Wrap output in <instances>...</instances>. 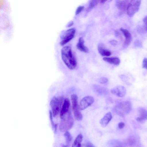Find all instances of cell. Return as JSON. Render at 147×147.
I'll return each mask as SVG.
<instances>
[{
  "label": "cell",
  "instance_id": "cell-1",
  "mask_svg": "<svg viewBox=\"0 0 147 147\" xmlns=\"http://www.w3.org/2000/svg\"><path fill=\"white\" fill-rule=\"evenodd\" d=\"M61 56L63 61L69 69L73 70L76 68V61L70 47L66 46L62 48Z\"/></svg>",
  "mask_w": 147,
  "mask_h": 147
},
{
  "label": "cell",
  "instance_id": "cell-2",
  "mask_svg": "<svg viewBox=\"0 0 147 147\" xmlns=\"http://www.w3.org/2000/svg\"><path fill=\"white\" fill-rule=\"evenodd\" d=\"M62 119L59 127L61 131H67L73 127L74 121L70 111Z\"/></svg>",
  "mask_w": 147,
  "mask_h": 147
},
{
  "label": "cell",
  "instance_id": "cell-3",
  "mask_svg": "<svg viewBox=\"0 0 147 147\" xmlns=\"http://www.w3.org/2000/svg\"><path fill=\"white\" fill-rule=\"evenodd\" d=\"M71 99L75 118L78 121H80L82 119V116L78 104V96L76 94H73L71 95Z\"/></svg>",
  "mask_w": 147,
  "mask_h": 147
},
{
  "label": "cell",
  "instance_id": "cell-4",
  "mask_svg": "<svg viewBox=\"0 0 147 147\" xmlns=\"http://www.w3.org/2000/svg\"><path fill=\"white\" fill-rule=\"evenodd\" d=\"M63 99L61 97L53 98L51 102L53 115L55 117L59 113L63 104Z\"/></svg>",
  "mask_w": 147,
  "mask_h": 147
},
{
  "label": "cell",
  "instance_id": "cell-5",
  "mask_svg": "<svg viewBox=\"0 0 147 147\" xmlns=\"http://www.w3.org/2000/svg\"><path fill=\"white\" fill-rule=\"evenodd\" d=\"M141 2L140 0L129 1L126 11L127 13L129 16L132 17L138 11Z\"/></svg>",
  "mask_w": 147,
  "mask_h": 147
},
{
  "label": "cell",
  "instance_id": "cell-6",
  "mask_svg": "<svg viewBox=\"0 0 147 147\" xmlns=\"http://www.w3.org/2000/svg\"><path fill=\"white\" fill-rule=\"evenodd\" d=\"M131 105L128 101L121 102L117 105L116 110L117 113L120 115L123 116L128 113L131 109Z\"/></svg>",
  "mask_w": 147,
  "mask_h": 147
},
{
  "label": "cell",
  "instance_id": "cell-7",
  "mask_svg": "<svg viewBox=\"0 0 147 147\" xmlns=\"http://www.w3.org/2000/svg\"><path fill=\"white\" fill-rule=\"evenodd\" d=\"M76 32L74 28L69 29L65 32L61 37V45L63 46L71 40L74 37Z\"/></svg>",
  "mask_w": 147,
  "mask_h": 147
},
{
  "label": "cell",
  "instance_id": "cell-8",
  "mask_svg": "<svg viewBox=\"0 0 147 147\" xmlns=\"http://www.w3.org/2000/svg\"><path fill=\"white\" fill-rule=\"evenodd\" d=\"M94 102V99L90 96L84 97L80 101L79 107L80 110H83L90 106Z\"/></svg>",
  "mask_w": 147,
  "mask_h": 147
},
{
  "label": "cell",
  "instance_id": "cell-9",
  "mask_svg": "<svg viewBox=\"0 0 147 147\" xmlns=\"http://www.w3.org/2000/svg\"><path fill=\"white\" fill-rule=\"evenodd\" d=\"M111 92L113 95L119 97H122L126 94V90L123 86H118L112 88Z\"/></svg>",
  "mask_w": 147,
  "mask_h": 147
},
{
  "label": "cell",
  "instance_id": "cell-10",
  "mask_svg": "<svg viewBox=\"0 0 147 147\" xmlns=\"http://www.w3.org/2000/svg\"><path fill=\"white\" fill-rule=\"evenodd\" d=\"M70 103L69 100L66 98L64 100L62 105L61 109L60 111V117L61 119H63L70 111L69 108Z\"/></svg>",
  "mask_w": 147,
  "mask_h": 147
},
{
  "label": "cell",
  "instance_id": "cell-11",
  "mask_svg": "<svg viewBox=\"0 0 147 147\" xmlns=\"http://www.w3.org/2000/svg\"><path fill=\"white\" fill-rule=\"evenodd\" d=\"M125 38V40L123 44L124 47H127L130 44L132 40V36L130 32L126 29L122 28L120 29Z\"/></svg>",
  "mask_w": 147,
  "mask_h": 147
},
{
  "label": "cell",
  "instance_id": "cell-12",
  "mask_svg": "<svg viewBox=\"0 0 147 147\" xmlns=\"http://www.w3.org/2000/svg\"><path fill=\"white\" fill-rule=\"evenodd\" d=\"M139 115L136 118L138 122L142 123L147 120V110L143 107H140L138 109Z\"/></svg>",
  "mask_w": 147,
  "mask_h": 147
},
{
  "label": "cell",
  "instance_id": "cell-13",
  "mask_svg": "<svg viewBox=\"0 0 147 147\" xmlns=\"http://www.w3.org/2000/svg\"><path fill=\"white\" fill-rule=\"evenodd\" d=\"M129 0H118L116 1V5L121 13L126 12Z\"/></svg>",
  "mask_w": 147,
  "mask_h": 147
},
{
  "label": "cell",
  "instance_id": "cell-14",
  "mask_svg": "<svg viewBox=\"0 0 147 147\" xmlns=\"http://www.w3.org/2000/svg\"><path fill=\"white\" fill-rule=\"evenodd\" d=\"M112 115L111 112H109L104 115L100 120V123L102 127H106L112 119Z\"/></svg>",
  "mask_w": 147,
  "mask_h": 147
},
{
  "label": "cell",
  "instance_id": "cell-15",
  "mask_svg": "<svg viewBox=\"0 0 147 147\" xmlns=\"http://www.w3.org/2000/svg\"><path fill=\"white\" fill-rule=\"evenodd\" d=\"M84 41L83 38L80 37L77 44L76 47L79 50L84 52L87 53L89 51V49L87 47L84 45Z\"/></svg>",
  "mask_w": 147,
  "mask_h": 147
},
{
  "label": "cell",
  "instance_id": "cell-16",
  "mask_svg": "<svg viewBox=\"0 0 147 147\" xmlns=\"http://www.w3.org/2000/svg\"><path fill=\"white\" fill-rule=\"evenodd\" d=\"M98 49L99 53L102 56H109L111 55V52L109 51L105 48L103 45L101 44L98 45Z\"/></svg>",
  "mask_w": 147,
  "mask_h": 147
},
{
  "label": "cell",
  "instance_id": "cell-17",
  "mask_svg": "<svg viewBox=\"0 0 147 147\" xmlns=\"http://www.w3.org/2000/svg\"><path fill=\"white\" fill-rule=\"evenodd\" d=\"M103 60L111 64L115 65H118L120 63V61L119 59L117 57H105L103 58Z\"/></svg>",
  "mask_w": 147,
  "mask_h": 147
},
{
  "label": "cell",
  "instance_id": "cell-18",
  "mask_svg": "<svg viewBox=\"0 0 147 147\" xmlns=\"http://www.w3.org/2000/svg\"><path fill=\"white\" fill-rule=\"evenodd\" d=\"M82 139V135L81 134H78L74 141L72 147H81V143Z\"/></svg>",
  "mask_w": 147,
  "mask_h": 147
},
{
  "label": "cell",
  "instance_id": "cell-19",
  "mask_svg": "<svg viewBox=\"0 0 147 147\" xmlns=\"http://www.w3.org/2000/svg\"><path fill=\"white\" fill-rule=\"evenodd\" d=\"M64 136L65 139L66 145H69L72 139V137L70 133L68 131L65 132Z\"/></svg>",
  "mask_w": 147,
  "mask_h": 147
},
{
  "label": "cell",
  "instance_id": "cell-20",
  "mask_svg": "<svg viewBox=\"0 0 147 147\" xmlns=\"http://www.w3.org/2000/svg\"><path fill=\"white\" fill-rule=\"evenodd\" d=\"M97 1L95 0L90 1L89 2L88 7L86 9V11H88L95 6L97 4Z\"/></svg>",
  "mask_w": 147,
  "mask_h": 147
},
{
  "label": "cell",
  "instance_id": "cell-21",
  "mask_svg": "<svg viewBox=\"0 0 147 147\" xmlns=\"http://www.w3.org/2000/svg\"><path fill=\"white\" fill-rule=\"evenodd\" d=\"M136 141L133 138H130L127 140V143L130 146H133L135 143Z\"/></svg>",
  "mask_w": 147,
  "mask_h": 147
},
{
  "label": "cell",
  "instance_id": "cell-22",
  "mask_svg": "<svg viewBox=\"0 0 147 147\" xmlns=\"http://www.w3.org/2000/svg\"><path fill=\"white\" fill-rule=\"evenodd\" d=\"M108 81V80L107 78L102 77L99 80L98 82L101 84H105L107 83Z\"/></svg>",
  "mask_w": 147,
  "mask_h": 147
},
{
  "label": "cell",
  "instance_id": "cell-23",
  "mask_svg": "<svg viewBox=\"0 0 147 147\" xmlns=\"http://www.w3.org/2000/svg\"><path fill=\"white\" fill-rule=\"evenodd\" d=\"M84 8V6H80L78 7L76 11V15H77L80 13L83 9Z\"/></svg>",
  "mask_w": 147,
  "mask_h": 147
},
{
  "label": "cell",
  "instance_id": "cell-24",
  "mask_svg": "<svg viewBox=\"0 0 147 147\" xmlns=\"http://www.w3.org/2000/svg\"><path fill=\"white\" fill-rule=\"evenodd\" d=\"M144 27L145 30L147 31V16H145L143 19Z\"/></svg>",
  "mask_w": 147,
  "mask_h": 147
},
{
  "label": "cell",
  "instance_id": "cell-25",
  "mask_svg": "<svg viewBox=\"0 0 147 147\" xmlns=\"http://www.w3.org/2000/svg\"><path fill=\"white\" fill-rule=\"evenodd\" d=\"M143 67L147 69V58H144L143 61Z\"/></svg>",
  "mask_w": 147,
  "mask_h": 147
},
{
  "label": "cell",
  "instance_id": "cell-26",
  "mask_svg": "<svg viewBox=\"0 0 147 147\" xmlns=\"http://www.w3.org/2000/svg\"><path fill=\"white\" fill-rule=\"evenodd\" d=\"M125 123L122 122H119L118 125V127L120 129L123 128L125 126Z\"/></svg>",
  "mask_w": 147,
  "mask_h": 147
},
{
  "label": "cell",
  "instance_id": "cell-27",
  "mask_svg": "<svg viewBox=\"0 0 147 147\" xmlns=\"http://www.w3.org/2000/svg\"><path fill=\"white\" fill-rule=\"evenodd\" d=\"M86 147H94L93 144L90 142H88L86 145Z\"/></svg>",
  "mask_w": 147,
  "mask_h": 147
},
{
  "label": "cell",
  "instance_id": "cell-28",
  "mask_svg": "<svg viewBox=\"0 0 147 147\" xmlns=\"http://www.w3.org/2000/svg\"><path fill=\"white\" fill-rule=\"evenodd\" d=\"M110 43L113 45H115L117 43V41L115 40H113L110 42Z\"/></svg>",
  "mask_w": 147,
  "mask_h": 147
},
{
  "label": "cell",
  "instance_id": "cell-29",
  "mask_svg": "<svg viewBox=\"0 0 147 147\" xmlns=\"http://www.w3.org/2000/svg\"><path fill=\"white\" fill-rule=\"evenodd\" d=\"M73 24H74L73 22L72 21H71L68 24V25H67V26L68 27H71V26H72L73 25Z\"/></svg>",
  "mask_w": 147,
  "mask_h": 147
},
{
  "label": "cell",
  "instance_id": "cell-30",
  "mask_svg": "<svg viewBox=\"0 0 147 147\" xmlns=\"http://www.w3.org/2000/svg\"><path fill=\"white\" fill-rule=\"evenodd\" d=\"M114 147H126L123 145L119 144L115 145Z\"/></svg>",
  "mask_w": 147,
  "mask_h": 147
},
{
  "label": "cell",
  "instance_id": "cell-31",
  "mask_svg": "<svg viewBox=\"0 0 147 147\" xmlns=\"http://www.w3.org/2000/svg\"><path fill=\"white\" fill-rule=\"evenodd\" d=\"M57 124H56L55 125V133L57 130Z\"/></svg>",
  "mask_w": 147,
  "mask_h": 147
},
{
  "label": "cell",
  "instance_id": "cell-32",
  "mask_svg": "<svg viewBox=\"0 0 147 147\" xmlns=\"http://www.w3.org/2000/svg\"><path fill=\"white\" fill-rule=\"evenodd\" d=\"M100 3H104L106 1V0H101L100 1Z\"/></svg>",
  "mask_w": 147,
  "mask_h": 147
},
{
  "label": "cell",
  "instance_id": "cell-33",
  "mask_svg": "<svg viewBox=\"0 0 147 147\" xmlns=\"http://www.w3.org/2000/svg\"><path fill=\"white\" fill-rule=\"evenodd\" d=\"M69 146V145H63L62 146V147H68Z\"/></svg>",
  "mask_w": 147,
  "mask_h": 147
}]
</instances>
